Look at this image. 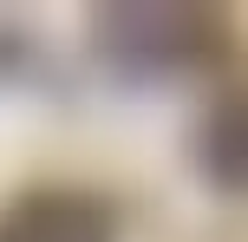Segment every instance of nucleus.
I'll use <instances>...</instances> for the list:
<instances>
[{"instance_id": "f03ea898", "label": "nucleus", "mask_w": 248, "mask_h": 242, "mask_svg": "<svg viewBox=\"0 0 248 242\" xmlns=\"http://www.w3.org/2000/svg\"><path fill=\"white\" fill-rule=\"evenodd\" d=\"M0 242H118L111 203H98L92 190H26L0 210Z\"/></svg>"}, {"instance_id": "7ed1b4c3", "label": "nucleus", "mask_w": 248, "mask_h": 242, "mask_svg": "<svg viewBox=\"0 0 248 242\" xmlns=\"http://www.w3.org/2000/svg\"><path fill=\"white\" fill-rule=\"evenodd\" d=\"M202 177H216L222 190H248V98H222L196 131Z\"/></svg>"}, {"instance_id": "f257e3e1", "label": "nucleus", "mask_w": 248, "mask_h": 242, "mask_svg": "<svg viewBox=\"0 0 248 242\" xmlns=\"http://www.w3.org/2000/svg\"><path fill=\"white\" fill-rule=\"evenodd\" d=\"M98 46L118 72H176L209 46V20L196 7H111L98 20Z\"/></svg>"}]
</instances>
